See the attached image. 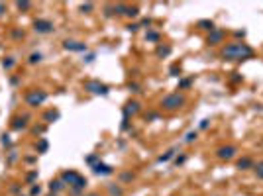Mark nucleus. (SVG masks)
Here are the masks:
<instances>
[{
	"label": "nucleus",
	"instance_id": "obj_33",
	"mask_svg": "<svg viewBox=\"0 0 263 196\" xmlns=\"http://www.w3.org/2000/svg\"><path fill=\"white\" fill-rule=\"evenodd\" d=\"M96 161H98V157H96V155H90V157H86V163H90V165H94Z\"/></svg>",
	"mask_w": 263,
	"mask_h": 196
},
{
	"label": "nucleus",
	"instance_id": "obj_22",
	"mask_svg": "<svg viewBox=\"0 0 263 196\" xmlns=\"http://www.w3.org/2000/svg\"><path fill=\"white\" fill-rule=\"evenodd\" d=\"M179 73H181V67H179V63L171 65V69H169V75H171V77H179Z\"/></svg>",
	"mask_w": 263,
	"mask_h": 196
},
{
	"label": "nucleus",
	"instance_id": "obj_15",
	"mask_svg": "<svg viewBox=\"0 0 263 196\" xmlns=\"http://www.w3.org/2000/svg\"><path fill=\"white\" fill-rule=\"evenodd\" d=\"M155 53H157V57H161V59H163V57L171 55V47H169V45H159Z\"/></svg>",
	"mask_w": 263,
	"mask_h": 196
},
{
	"label": "nucleus",
	"instance_id": "obj_16",
	"mask_svg": "<svg viewBox=\"0 0 263 196\" xmlns=\"http://www.w3.org/2000/svg\"><path fill=\"white\" fill-rule=\"evenodd\" d=\"M63 186H65V184H63V180H59V178H55V180H51V183H49L51 192H59Z\"/></svg>",
	"mask_w": 263,
	"mask_h": 196
},
{
	"label": "nucleus",
	"instance_id": "obj_12",
	"mask_svg": "<svg viewBox=\"0 0 263 196\" xmlns=\"http://www.w3.org/2000/svg\"><path fill=\"white\" fill-rule=\"evenodd\" d=\"M251 167H253V161H251L250 157H244V159H240V161H238V169H240V171L251 169Z\"/></svg>",
	"mask_w": 263,
	"mask_h": 196
},
{
	"label": "nucleus",
	"instance_id": "obj_44",
	"mask_svg": "<svg viewBox=\"0 0 263 196\" xmlns=\"http://www.w3.org/2000/svg\"><path fill=\"white\" fill-rule=\"evenodd\" d=\"M89 196H100V194H96V192H90V194H89Z\"/></svg>",
	"mask_w": 263,
	"mask_h": 196
},
{
	"label": "nucleus",
	"instance_id": "obj_28",
	"mask_svg": "<svg viewBox=\"0 0 263 196\" xmlns=\"http://www.w3.org/2000/svg\"><path fill=\"white\" fill-rule=\"evenodd\" d=\"M2 67H4V69H10V67H14V59H12V57H8V59H4V61H2Z\"/></svg>",
	"mask_w": 263,
	"mask_h": 196
},
{
	"label": "nucleus",
	"instance_id": "obj_45",
	"mask_svg": "<svg viewBox=\"0 0 263 196\" xmlns=\"http://www.w3.org/2000/svg\"><path fill=\"white\" fill-rule=\"evenodd\" d=\"M51 196H55V194H51Z\"/></svg>",
	"mask_w": 263,
	"mask_h": 196
},
{
	"label": "nucleus",
	"instance_id": "obj_25",
	"mask_svg": "<svg viewBox=\"0 0 263 196\" xmlns=\"http://www.w3.org/2000/svg\"><path fill=\"white\" fill-rule=\"evenodd\" d=\"M194 139H196V132H188L185 135V143H193Z\"/></svg>",
	"mask_w": 263,
	"mask_h": 196
},
{
	"label": "nucleus",
	"instance_id": "obj_21",
	"mask_svg": "<svg viewBox=\"0 0 263 196\" xmlns=\"http://www.w3.org/2000/svg\"><path fill=\"white\" fill-rule=\"evenodd\" d=\"M108 192H110V196H122V188L110 184V186H108Z\"/></svg>",
	"mask_w": 263,
	"mask_h": 196
},
{
	"label": "nucleus",
	"instance_id": "obj_18",
	"mask_svg": "<svg viewBox=\"0 0 263 196\" xmlns=\"http://www.w3.org/2000/svg\"><path fill=\"white\" fill-rule=\"evenodd\" d=\"M124 14L130 16V18H136L137 14H140V10H137V6H126V8H124Z\"/></svg>",
	"mask_w": 263,
	"mask_h": 196
},
{
	"label": "nucleus",
	"instance_id": "obj_29",
	"mask_svg": "<svg viewBox=\"0 0 263 196\" xmlns=\"http://www.w3.org/2000/svg\"><path fill=\"white\" fill-rule=\"evenodd\" d=\"M2 145H4V147H10V145H12V139H10V135H2Z\"/></svg>",
	"mask_w": 263,
	"mask_h": 196
},
{
	"label": "nucleus",
	"instance_id": "obj_1",
	"mask_svg": "<svg viewBox=\"0 0 263 196\" xmlns=\"http://www.w3.org/2000/svg\"><path fill=\"white\" fill-rule=\"evenodd\" d=\"M220 55L226 61H244L253 55V49L250 45H245V43H230L220 51Z\"/></svg>",
	"mask_w": 263,
	"mask_h": 196
},
{
	"label": "nucleus",
	"instance_id": "obj_39",
	"mask_svg": "<svg viewBox=\"0 0 263 196\" xmlns=\"http://www.w3.org/2000/svg\"><path fill=\"white\" fill-rule=\"evenodd\" d=\"M12 35H14V38H24V32H20V30H16V32H12Z\"/></svg>",
	"mask_w": 263,
	"mask_h": 196
},
{
	"label": "nucleus",
	"instance_id": "obj_24",
	"mask_svg": "<svg viewBox=\"0 0 263 196\" xmlns=\"http://www.w3.org/2000/svg\"><path fill=\"white\" fill-rule=\"evenodd\" d=\"M41 57H43V55H41L39 51H38V53H32V55H30V63H32V65L39 63V61H41Z\"/></svg>",
	"mask_w": 263,
	"mask_h": 196
},
{
	"label": "nucleus",
	"instance_id": "obj_41",
	"mask_svg": "<svg viewBox=\"0 0 263 196\" xmlns=\"http://www.w3.org/2000/svg\"><path fill=\"white\" fill-rule=\"evenodd\" d=\"M132 178V173H124L122 175V180H130Z\"/></svg>",
	"mask_w": 263,
	"mask_h": 196
},
{
	"label": "nucleus",
	"instance_id": "obj_26",
	"mask_svg": "<svg viewBox=\"0 0 263 196\" xmlns=\"http://www.w3.org/2000/svg\"><path fill=\"white\" fill-rule=\"evenodd\" d=\"M253 169H255V173H257V177H259V178H263V161H259L257 165L253 167Z\"/></svg>",
	"mask_w": 263,
	"mask_h": 196
},
{
	"label": "nucleus",
	"instance_id": "obj_8",
	"mask_svg": "<svg viewBox=\"0 0 263 196\" xmlns=\"http://www.w3.org/2000/svg\"><path fill=\"white\" fill-rule=\"evenodd\" d=\"M63 47L67 49V51H86V43L77 41V39H65Z\"/></svg>",
	"mask_w": 263,
	"mask_h": 196
},
{
	"label": "nucleus",
	"instance_id": "obj_6",
	"mask_svg": "<svg viewBox=\"0 0 263 196\" xmlns=\"http://www.w3.org/2000/svg\"><path fill=\"white\" fill-rule=\"evenodd\" d=\"M34 30L38 32V33H51L55 30V26H53V22H49V20H43V18H38L34 22Z\"/></svg>",
	"mask_w": 263,
	"mask_h": 196
},
{
	"label": "nucleus",
	"instance_id": "obj_13",
	"mask_svg": "<svg viewBox=\"0 0 263 196\" xmlns=\"http://www.w3.org/2000/svg\"><path fill=\"white\" fill-rule=\"evenodd\" d=\"M196 28H200V30H208V32H212L214 30V24L210 20H199L196 22Z\"/></svg>",
	"mask_w": 263,
	"mask_h": 196
},
{
	"label": "nucleus",
	"instance_id": "obj_38",
	"mask_svg": "<svg viewBox=\"0 0 263 196\" xmlns=\"http://www.w3.org/2000/svg\"><path fill=\"white\" fill-rule=\"evenodd\" d=\"M35 177H38V173H35V171H34V173H30V175H28V183H32V180H34Z\"/></svg>",
	"mask_w": 263,
	"mask_h": 196
},
{
	"label": "nucleus",
	"instance_id": "obj_23",
	"mask_svg": "<svg viewBox=\"0 0 263 196\" xmlns=\"http://www.w3.org/2000/svg\"><path fill=\"white\" fill-rule=\"evenodd\" d=\"M145 39L147 41H159V33L157 32H147L145 33Z\"/></svg>",
	"mask_w": 263,
	"mask_h": 196
},
{
	"label": "nucleus",
	"instance_id": "obj_36",
	"mask_svg": "<svg viewBox=\"0 0 263 196\" xmlns=\"http://www.w3.org/2000/svg\"><path fill=\"white\" fill-rule=\"evenodd\" d=\"M145 118H147V120H157V118H159V116H157L155 112H149L147 116H145Z\"/></svg>",
	"mask_w": 263,
	"mask_h": 196
},
{
	"label": "nucleus",
	"instance_id": "obj_10",
	"mask_svg": "<svg viewBox=\"0 0 263 196\" xmlns=\"http://www.w3.org/2000/svg\"><path fill=\"white\" fill-rule=\"evenodd\" d=\"M137 110H140V102L137 100H132V102H128L126 106H124V118H128L130 120V116H134V114H137Z\"/></svg>",
	"mask_w": 263,
	"mask_h": 196
},
{
	"label": "nucleus",
	"instance_id": "obj_32",
	"mask_svg": "<svg viewBox=\"0 0 263 196\" xmlns=\"http://www.w3.org/2000/svg\"><path fill=\"white\" fill-rule=\"evenodd\" d=\"M81 10H83V12H90V10H92V4H90V2H89V4H81Z\"/></svg>",
	"mask_w": 263,
	"mask_h": 196
},
{
	"label": "nucleus",
	"instance_id": "obj_20",
	"mask_svg": "<svg viewBox=\"0 0 263 196\" xmlns=\"http://www.w3.org/2000/svg\"><path fill=\"white\" fill-rule=\"evenodd\" d=\"M173 155H175V149H169V151H167V153H163L161 157H159L157 161H159V163H165V161H169V159H171Z\"/></svg>",
	"mask_w": 263,
	"mask_h": 196
},
{
	"label": "nucleus",
	"instance_id": "obj_3",
	"mask_svg": "<svg viewBox=\"0 0 263 196\" xmlns=\"http://www.w3.org/2000/svg\"><path fill=\"white\" fill-rule=\"evenodd\" d=\"M185 104V96L183 94H169L161 100V106L165 110H179V108Z\"/></svg>",
	"mask_w": 263,
	"mask_h": 196
},
{
	"label": "nucleus",
	"instance_id": "obj_7",
	"mask_svg": "<svg viewBox=\"0 0 263 196\" xmlns=\"http://www.w3.org/2000/svg\"><path fill=\"white\" fill-rule=\"evenodd\" d=\"M234 155H236V147H234V145H222V147L216 149V157L218 159H226V161H228V159H232Z\"/></svg>",
	"mask_w": 263,
	"mask_h": 196
},
{
	"label": "nucleus",
	"instance_id": "obj_40",
	"mask_svg": "<svg viewBox=\"0 0 263 196\" xmlns=\"http://www.w3.org/2000/svg\"><path fill=\"white\" fill-rule=\"evenodd\" d=\"M39 192H41L39 186H32V194H39Z\"/></svg>",
	"mask_w": 263,
	"mask_h": 196
},
{
	"label": "nucleus",
	"instance_id": "obj_35",
	"mask_svg": "<svg viewBox=\"0 0 263 196\" xmlns=\"http://www.w3.org/2000/svg\"><path fill=\"white\" fill-rule=\"evenodd\" d=\"M128 88H130L132 92H137V90H140V86H137L136 83H134V84H132V83H130V84H128Z\"/></svg>",
	"mask_w": 263,
	"mask_h": 196
},
{
	"label": "nucleus",
	"instance_id": "obj_27",
	"mask_svg": "<svg viewBox=\"0 0 263 196\" xmlns=\"http://www.w3.org/2000/svg\"><path fill=\"white\" fill-rule=\"evenodd\" d=\"M191 78H183V81H179V88H188L191 86Z\"/></svg>",
	"mask_w": 263,
	"mask_h": 196
},
{
	"label": "nucleus",
	"instance_id": "obj_4",
	"mask_svg": "<svg viewBox=\"0 0 263 196\" xmlns=\"http://www.w3.org/2000/svg\"><path fill=\"white\" fill-rule=\"evenodd\" d=\"M85 90H89L90 94H98V96H106L108 92H110V88L100 83V81H86L85 83Z\"/></svg>",
	"mask_w": 263,
	"mask_h": 196
},
{
	"label": "nucleus",
	"instance_id": "obj_17",
	"mask_svg": "<svg viewBox=\"0 0 263 196\" xmlns=\"http://www.w3.org/2000/svg\"><path fill=\"white\" fill-rule=\"evenodd\" d=\"M12 128L14 129H24L26 128V118H14L12 120Z\"/></svg>",
	"mask_w": 263,
	"mask_h": 196
},
{
	"label": "nucleus",
	"instance_id": "obj_37",
	"mask_svg": "<svg viewBox=\"0 0 263 196\" xmlns=\"http://www.w3.org/2000/svg\"><path fill=\"white\" fill-rule=\"evenodd\" d=\"M208 124H210V120H202V122H200V129H206Z\"/></svg>",
	"mask_w": 263,
	"mask_h": 196
},
{
	"label": "nucleus",
	"instance_id": "obj_42",
	"mask_svg": "<svg viewBox=\"0 0 263 196\" xmlns=\"http://www.w3.org/2000/svg\"><path fill=\"white\" fill-rule=\"evenodd\" d=\"M142 26H151V20H149V18H145V20H142Z\"/></svg>",
	"mask_w": 263,
	"mask_h": 196
},
{
	"label": "nucleus",
	"instance_id": "obj_31",
	"mask_svg": "<svg viewBox=\"0 0 263 196\" xmlns=\"http://www.w3.org/2000/svg\"><path fill=\"white\" fill-rule=\"evenodd\" d=\"M137 28H140V24H128L126 30H128V32H137Z\"/></svg>",
	"mask_w": 263,
	"mask_h": 196
},
{
	"label": "nucleus",
	"instance_id": "obj_2",
	"mask_svg": "<svg viewBox=\"0 0 263 196\" xmlns=\"http://www.w3.org/2000/svg\"><path fill=\"white\" fill-rule=\"evenodd\" d=\"M61 180L63 183H67L71 188H73V194H81V190L86 186V178H83L81 175H79V173H75V171H65L63 175H61Z\"/></svg>",
	"mask_w": 263,
	"mask_h": 196
},
{
	"label": "nucleus",
	"instance_id": "obj_34",
	"mask_svg": "<svg viewBox=\"0 0 263 196\" xmlns=\"http://www.w3.org/2000/svg\"><path fill=\"white\" fill-rule=\"evenodd\" d=\"M83 61H85V63H92V61H94V53H89Z\"/></svg>",
	"mask_w": 263,
	"mask_h": 196
},
{
	"label": "nucleus",
	"instance_id": "obj_19",
	"mask_svg": "<svg viewBox=\"0 0 263 196\" xmlns=\"http://www.w3.org/2000/svg\"><path fill=\"white\" fill-rule=\"evenodd\" d=\"M47 149H49V143H47V139H43V137H41V139L38 141V153H45Z\"/></svg>",
	"mask_w": 263,
	"mask_h": 196
},
{
	"label": "nucleus",
	"instance_id": "obj_11",
	"mask_svg": "<svg viewBox=\"0 0 263 196\" xmlns=\"http://www.w3.org/2000/svg\"><path fill=\"white\" fill-rule=\"evenodd\" d=\"M222 38H224V32H222V30H216V28H214V30L208 33L206 43H208V45H216V43L222 41Z\"/></svg>",
	"mask_w": 263,
	"mask_h": 196
},
{
	"label": "nucleus",
	"instance_id": "obj_5",
	"mask_svg": "<svg viewBox=\"0 0 263 196\" xmlns=\"http://www.w3.org/2000/svg\"><path fill=\"white\" fill-rule=\"evenodd\" d=\"M45 98H47V94L43 90H32V92L26 94V102L30 106H39V104L45 102Z\"/></svg>",
	"mask_w": 263,
	"mask_h": 196
},
{
	"label": "nucleus",
	"instance_id": "obj_9",
	"mask_svg": "<svg viewBox=\"0 0 263 196\" xmlns=\"http://www.w3.org/2000/svg\"><path fill=\"white\" fill-rule=\"evenodd\" d=\"M92 173H94V175H100V177H108V175H112V173H114V169H112V167L110 165H104V163H94L92 165Z\"/></svg>",
	"mask_w": 263,
	"mask_h": 196
},
{
	"label": "nucleus",
	"instance_id": "obj_43",
	"mask_svg": "<svg viewBox=\"0 0 263 196\" xmlns=\"http://www.w3.org/2000/svg\"><path fill=\"white\" fill-rule=\"evenodd\" d=\"M4 12H6V6H4L2 2H0V16H2V14H4Z\"/></svg>",
	"mask_w": 263,
	"mask_h": 196
},
{
	"label": "nucleus",
	"instance_id": "obj_14",
	"mask_svg": "<svg viewBox=\"0 0 263 196\" xmlns=\"http://www.w3.org/2000/svg\"><path fill=\"white\" fill-rule=\"evenodd\" d=\"M43 120H45V122H55V120H59V112H57V110H49V112L43 114Z\"/></svg>",
	"mask_w": 263,
	"mask_h": 196
},
{
	"label": "nucleus",
	"instance_id": "obj_30",
	"mask_svg": "<svg viewBox=\"0 0 263 196\" xmlns=\"http://www.w3.org/2000/svg\"><path fill=\"white\" fill-rule=\"evenodd\" d=\"M16 6H18L20 10H28V8H30L32 4H30V2H26V0H24V2H16Z\"/></svg>",
	"mask_w": 263,
	"mask_h": 196
}]
</instances>
